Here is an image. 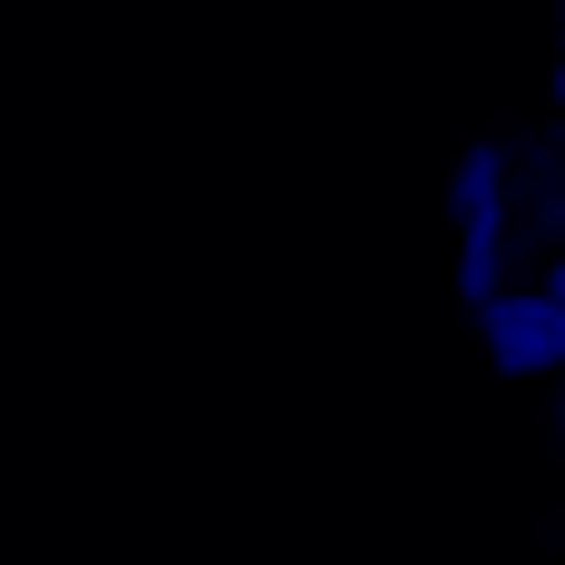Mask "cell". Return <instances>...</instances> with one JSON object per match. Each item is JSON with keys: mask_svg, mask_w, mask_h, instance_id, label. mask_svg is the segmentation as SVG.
<instances>
[{"mask_svg": "<svg viewBox=\"0 0 565 565\" xmlns=\"http://www.w3.org/2000/svg\"><path fill=\"white\" fill-rule=\"evenodd\" d=\"M477 338L497 377H565V298L556 288H497L477 298Z\"/></svg>", "mask_w": 565, "mask_h": 565, "instance_id": "1", "label": "cell"}, {"mask_svg": "<svg viewBox=\"0 0 565 565\" xmlns=\"http://www.w3.org/2000/svg\"><path fill=\"white\" fill-rule=\"evenodd\" d=\"M457 228H477V218H507V199H516V179H507V149L497 139H477L467 159H457Z\"/></svg>", "mask_w": 565, "mask_h": 565, "instance_id": "2", "label": "cell"}, {"mask_svg": "<svg viewBox=\"0 0 565 565\" xmlns=\"http://www.w3.org/2000/svg\"><path fill=\"white\" fill-rule=\"evenodd\" d=\"M467 248H457V278H467V298H497L507 288V218H477V228H457Z\"/></svg>", "mask_w": 565, "mask_h": 565, "instance_id": "3", "label": "cell"}, {"mask_svg": "<svg viewBox=\"0 0 565 565\" xmlns=\"http://www.w3.org/2000/svg\"><path fill=\"white\" fill-rule=\"evenodd\" d=\"M556 99H565V50H556Z\"/></svg>", "mask_w": 565, "mask_h": 565, "instance_id": "4", "label": "cell"}, {"mask_svg": "<svg viewBox=\"0 0 565 565\" xmlns=\"http://www.w3.org/2000/svg\"><path fill=\"white\" fill-rule=\"evenodd\" d=\"M556 417H565V407H556Z\"/></svg>", "mask_w": 565, "mask_h": 565, "instance_id": "5", "label": "cell"}]
</instances>
